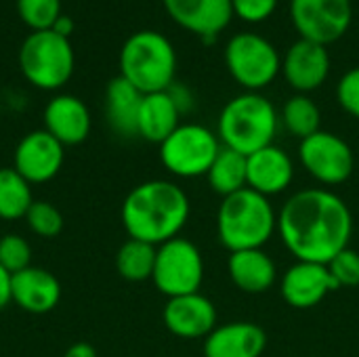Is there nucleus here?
Returning <instances> with one entry per match:
<instances>
[{
	"label": "nucleus",
	"mask_w": 359,
	"mask_h": 357,
	"mask_svg": "<svg viewBox=\"0 0 359 357\" xmlns=\"http://www.w3.org/2000/svg\"><path fill=\"white\" fill-rule=\"evenodd\" d=\"M278 234L297 261L328 265L349 248L353 215L347 202L330 189H301L280 208Z\"/></svg>",
	"instance_id": "obj_1"
},
{
	"label": "nucleus",
	"mask_w": 359,
	"mask_h": 357,
	"mask_svg": "<svg viewBox=\"0 0 359 357\" xmlns=\"http://www.w3.org/2000/svg\"><path fill=\"white\" fill-rule=\"evenodd\" d=\"M189 213L191 204L183 187L166 179H154L128 191L120 217L128 238L160 246L179 238Z\"/></svg>",
	"instance_id": "obj_2"
},
{
	"label": "nucleus",
	"mask_w": 359,
	"mask_h": 357,
	"mask_svg": "<svg viewBox=\"0 0 359 357\" xmlns=\"http://www.w3.org/2000/svg\"><path fill=\"white\" fill-rule=\"evenodd\" d=\"M276 231L278 215L269 198L244 187L221 200L217 238L229 252L263 248Z\"/></svg>",
	"instance_id": "obj_3"
},
{
	"label": "nucleus",
	"mask_w": 359,
	"mask_h": 357,
	"mask_svg": "<svg viewBox=\"0 0 359 357\" xmlns=\"http://www.w3.org/2000/svg\"><path fill=\"white\" fill-rule=\"evenodd\" d=\"M280 126L276 105L261 93H242L227 101L217 120V137L223 147L250 156L273 145Z\"/></svg>",
	"instance_id": "obj_4"
},
{
	"label": "nucleus",
	"mask_w": 359,
	"mask_h": 357,
	"mask_svg": "<svg viewBox=\"0 0 359 357\" xmlns=\"http://www.w3.org/2000/svg\"><path fill=\"white\" fill-rule=\"evenodd\" d=\"M175 74L177 50L164 34L141 29L122 44L120 76L143 95L168 90L175 84Z\"/></svg>",
	"instance_id": "obj_5"
},
{
	"label": "nucleus",
	"mask_w": 359,
	"mask_h": 357,
	"mask_svg": "<svg viewBox=\"0 0 359 357\" xmlns=\"http://www.w3.org/2000/svg\"><path fill=\"white\" fill-rule=\"evenodd\" d=\"M76 57L69 38L53 32H29L19 48V67L23 78L40 90L65 86L74 74Z\"/></svg>",
	"instance_id": "obj_6"
},
{
	"label": "nucleus",
	"mask_w": 359,
	"mask_h": 357,
	"mask_svg": "<svg viewBox=\"0 0 359 357\" xmlns=\"http://www.w3.org/2000/svg\"><path fill=\"white\" fill-rule=\"evenodd\" d=\"M225 67L246 90L261 93L282 74V55L271 40L257 32H238L225 44Z\"/></svg>",
	"instance_id": "obj_7"
},
{
	"label": "nucleus",
	"mask_w": 359,
	"mask_h": 357,
	"mask_svg": "<svg viewBox=\"0 0 359 357\" xmlns=\"http://www.w3.org/2000/svg\"><path fill=\"white\" fill-rule=\"evenodd\" d=\"M221 147L215 130L204 124L187 122L179 124V128L160 143V162L179 179H198L206 177Z\"/></svg>",
	"instance_id": "obj_8"
},
{
	"label": "nucleus",
	"mask_w": 359,
	"mask_h": 357,
	"mask_svg": "<svg viewBox=\"0 0 359 357\" xmlns=\"http://www.w3.org/2000/svg\"><path fill=\"white\" fill-rule=\"evenodd\" d=\"M151 282L168 299L200 292L204 282V257L200 248L181 236L160 244Z\"/></svg>",
	"instance_id": "obj_9"
},
{
	"label": "nucleus",
	"mask_w": 359,
	"mask_h": 357,
	"mask_svg": "<svg viewBox=\"0 0 359 357\" xmlns=\"http://www.w3.org/2000/svg\"><path fill=\"white\" fill-rule=\"evenodd\" d=\"M290 21L299 38L328 46L349 32L353 4L351 0H290Z\"/></svg>",
	"instance_id": "obj_10"
},
{
	"label": "nucleus",
	"mask_w": 359,
	"mask_h": 357,
	"mask_svg": "<svg viewBox=\"0 0 359 357\" xmlns=\"http://www.w3.org/2000/svg\"><path fill=\"white\" fill-rule=\"evenodd\" d=\"M303 168L322 185H343L355 168V158L349 143L328 130H318L299 145Z\"/></svg>",
	"instance_id": "obj_11"
},
{
	"label": "nucleus",
	"mask_w": 359,
	"mask_h": 357,
	"mask_svg": "<svg viewBox=\"0 0 359 357\" xmlns=\"http://www.w3.org/2000/svg\"><path fill=\"white\" fill-rule=\"evenodd\" d=\"M65 160V147L44 128L27 133L15 147L13 168L32 185L53 181Z\"/></svg>",
	"instance_id": "obj_12"
},
{
	"label": "nucleus",
	"mask_w": 359,
	"mask_h": 357,
	"mask_svg": "<svg viewBox=\"0 0 359 357\" xmlns=\"http://www.w3.org/2000/svg\"><path fill=\"white\" fill-rule=\"evenodd\" d=\"M330 53L311 40L299 38L282 55V76L297 95H309L318 90L330 76Z\"/></svg>",
	"instance_id": "obj_13"
},
{
	"label": "nucleus",
	"mask_w": 359,
	"mask_h": 357,
	"mask_svg": "<svg viewBox=\"0 0 359 357\" xmlns=\"http://www.w3.org/2000/svg\"><path fill=\"white\" fill-rule=\"evenodd\" d=\"M334 290H339V286L328 265L322 263L297 261L280 280V295L292 309H311Z\"/></svg>",
	"instance_id": "obj_14"
},
{
	"label": "nucleus",
	"mask_w": 359,
	"mask_h": 357,
	"mask_svg": "<svg viewBox=\"0 0 359 357\" xmlns=\"http://www.w3.org/2000/svg\"><path fill=\"white\" fill-rule=\"evenodd\" d=\"M168 17L204 42H215L231 23V0H162Z\"/></svg>",
	"instance_id": "obj_15"
},
{
	"label": "nucleus",
	"mask_w": 359,
	"mask_h": 357,
	"mask_svg": "<svg viewBox=\"0 0 359 357\" xmlns=\"http://www.w3.org/2000/svg\"><path fill=\"white\" fill-rule=\"evenodd\" d=\"M217 318L215 303L202 292L168 299L162 311L166 330L183 341L206 339L219 326Z\"/></svg>",
	"instance_id": "obj_16"
},
{
	"label": "nucleus",
	"mask_w": 359,
	"mask_h": 357,
	"mask_svg": "<svg viewBox=\"0 0 359 357\" xmlns=\"http://www.w3.org/2000/svg\"><path fill=\"white\" fill-rule=\"evenodd\" d=\"M294 181V162L282 147L267 145L246 156V187L271 198L284 194Z\"/></svg>",
	"instance_id": "obj_17"
},
{
	"label": "nucleus",
	"mask_w": 359,
	"mask_h": 357,
	"mask_svg": "<svg viewBox=\"0 0 359 357\" xmlns=\"http://www.w3.org/2000/svg\"><path fill=\"white\" fill-rule=\"evenodd\" d=\"M44 130L50 133L63 147L80 145L90 135V112L86 103L74 95L53 97L42 114Z\"/></svg>",
	"instance_id": "obj_18"
},
{
	"label": "nucleus",
	"mask_w": 359,
	"mask_h": 357,
	"mask_svg": "<svg viewBox=\"0 0 359 357\" xmlns=\"http://www.w3.org/2000/svg\"><path fill=\"white\" fill-rule=\"evenodd\" d=\"M267 347L265 330L248 320L217 326L204 339V357H261Z\"/></svg>",
	"instance_id": "obj_19"
},
{
	"label": "nucleus",
	"mask_w": 359,
	"mask_h": 357,
	"mask_svg": "<svg viewBox=\"0 0 359 357\" xmlns=\"http://www.w3.org/2000/svg\"><path fill=\"white\" fill-rule=\"evenodd\" d=\"M11 301L27 314L42 316L59 305L61 284L50 271L32 265L11 278Z\"/></svg>",
	"instance_id": "obj_20"
},
{
	"label": "nucleus",
	"mask_w": 359,
	"mask_h": 357,
	"mask_svg": "<svg viewBox=\"0 0 359 357\" xmlns=\"http://www.w3.org/2000/svg\"><path fill=\"white\" fill-rule=\"evenodd\" d=\"M227 271L233 286L246 295H263L271 290L278 280L276 261L263 248L229 252Z\"/></svg>",
	"instance_id": "obj_21"
},
{
	"label": "nucleus",
	"mask_w": 359,
	"mask_h": 357,
	"mask_svg": "<svg viewBox=\"0 0 359 357\" xmlns=\"http://www.w3.org/2000/svg\"><path fill=\"white\" fill-rule=\"evenodd\" d=\"M143 93L122 76L111 78L105 88V118L114 133L124 139L137 137V120Z\"/></svg>",
	"instance_id": "obj_22"
},
{
	"label": "nucleus",
	"mask_w": 359,
	"mask_h": 357,
	"mask_svg": "<svg viewBox=\"0 0 359 357\" xmlns=\"http://www.w3.org/2000/svg\"><path fill=\"white\" fill-rule=\"evenodd\" d=\"M181 124V112L175 105L168 90L143 95L139 120H137V137L149 143H162L170 137Z\"/></svg>",
	"instance_id": "obj_23"
},
{
	"label": "nucleus",
	"mask_w": 359,
	"mask_h": 357,
	"mask_svg": "<svg viewBox=\"0 0 359 357\" xmlns=\"http://www.w3.org/2000/svg\"><path fill=\"white\" fill-rule=\"evenodd\" d=\"M208 185L221 198H227L246 187V156L229 147H221L210 170L206 173Z\"/></svg>",
	"instance_id": "obj_24"
},
{
	"label": "nucleus",
	"mask_w": 359,
	"mask_h": 357,
	"mask_svg": "<svg viewBox=\"0 0 359 357\" xmlns=\"http://www.w3.org/2000/svg\"><path fill=\"white\" fill-rule=\"evenodd\" d=\"M158 246L128 238L116 252V271L128 282H145L154 276Z\"/></svg>",
	"instance_id": "obj_25"
},
{
	"label": "nucleus",
	"mask_w": 359,
	"mask_h": 357,
	"mask_svg": "<svg viewBox=\"0 0 359 357\" xmlns=\"http://www.w3.org/2000/svg\"><path fill=\"white\" fill-rule=\"evenodd\" d=\"M34 202L32 183H27L13 166L0 168V219H23Z\"/></svg>",
	"instance_id": "obj_26"
},
{
	"label": "nucleus",
	"mask_w": 359,
	"mask_h": 357,
	"mask_svg": "<svg viewBox=\"0 0 359 357\" xmlns=\"http://www.w3.org/2000/svg\"><path fill=\"white\" fill-rule=\"evenodd\" d=\"M280 122L290 135L303 141L313 133L322 130V112L309 95H292L290 99H286L280 112Z\"/></svg>",
	"instance_id": "obj_27"
},
{
	"label": "nucleus",
	"mask_w": 359,
	"mask_h": 357,
	"mask_svg": "<svg viewBox=\"0 0 359 357\" xmlns=\"http://www.w3.org/2000/svg\"><path fill=\"white\" fill-rule=\"evenodd\" d=\"M23 219L32 234H36L38 238H46V240L57 238L65 225L61 210L46 200H34Z\"/></svg>",
	"instance_id": "obj_28"
},
{
	"label": "nucleus",
	"mask_w": 359,
	"mask_h": 357,
	"mask_svg": "<svg viewBox=\"0 0 359 357\" xmlns=\"http://www.w3.org/2000/svg\"><path fill=\"white\" fill-rule=\"evenodd\" d=\"M17 13L32 32L53 29L61 17V0H17Z\"/></svg>",
	"instance_id": "obj_29"
},
{
	"label": "nucleus",
	"mask_w": 359,
	"mask_h": 357,
	"mask_svg": "<svg viewBox=\"0 0 359 357\" xmlns=\"http://www.w3.org/2000/svg\"><path fill=\"white\" fill-rule=\"evenodd\" d=\"M0 267L11 276L32 267V244L19 234H6L0 238Z\"/></svg>",
	"instance_id": "obj_30"
},
{
	"label": "nucleus",
	"mask_w": 359,
	"mask_h": 357,
	"mask_svg": "<svg viewBox=\"0 0 359 357\" xmlns=\"http://www.w3.org/2000/svg\"><path fill=\"white\" fill-rule=\"evenodd\" d=\"M328 269L339 288H358L359 286V252L351 246L341 250L328 263Z\"/></svg>",
	"instance_id": "obj_31"
},
{
	"label": "nucleus",
	"mask_w": 359,
	"mask_h": 357,
	"mask_svg": "<svg viewBox=\"0 0 359 357\" xmlns=\"http://www.w3.org/2000/svg\"><path fill=\"white\" fill-rule=\"evenodd\" d=\"M278 4L280 0H231V11L244 23H263L276 13Z\"/></svg>",
	"instance_id": "obj_32"
},
{
	"label": "nucleus",
	"mask_w": 359,
	"mask_h": 357,
	"mask_svg": "<svg viewBox=\"0 0 359 357\" xmlns=\"http://www.w3.org/2000/svg\"><path fill=\"white\" fill-rule=\"evenodd\" d=\"M339 105L353 118L359 120V67L345 72L337 84Z\"/></svg>",
	"instance_id": "obj_33"
},
{
	"label": "nucleus",
	"mask_w": 359,
	"mask_h": 357,
	"mask_svg": "<svg viewBox=\"0 0 359 357\" xmlns=\"http://www.w3.org/2000/svg\"><path fill=\"white\" fill-rule=\"evenodd\" d=\"M168 95L172 97V101H175V105L179 107L181 116L187 114L189 109H194V95H191V90H189L187 86L175 82V84L168 88Z\"/></svg>",
	"instance_id": "obj_34"
},
{
	"label": "nucleus",
	"mask_w": 359,
	"mask_h": 357,
	"mask_svg": "<svg viewBox=\"0 0 359 357\" xmlns=\"http://www.w3.org/2000/svg\"><path fill=\"white\" fill-rule=\"evenodd\" d=\"M11 274L6 271V269H2L0 267V311L6 307V305H11L13 301H11Z\"/></svg>",
	"instance_id": "obj_35"
},
{
	"label": "nucleus",
	"mask_w": 359,
	"mask_h": 357,
	"mask_svg": "<svg viewBox=\"0 0 359 357\" xmlns=\"http://www.w3.org/2000/svg\"><path fill=\"white\" fill-rule=\"evenodd\" d=\"M63 357H99L97 356V349L90 345V343H74Z\"/></svg>",
	"instance_id": "obj_36"
},
{
	"label": "nucleus",
	"mask_w": 359,
	"mask_h": 357,
	"mask_svg": "<svg viewBox=\"0 0 359 357\" xmlns=\"http://www.w3.org/2000/svg\"><path fill=\"white\" fill-rule=\"evenodd\" d=\"M53 32H57V34H61V36H65V38H69V34L74 32V21L65 15H61L57 21H55V25H53Z\"/></svg>",
	"instance_id": "obj_37"
}]
</instances>
